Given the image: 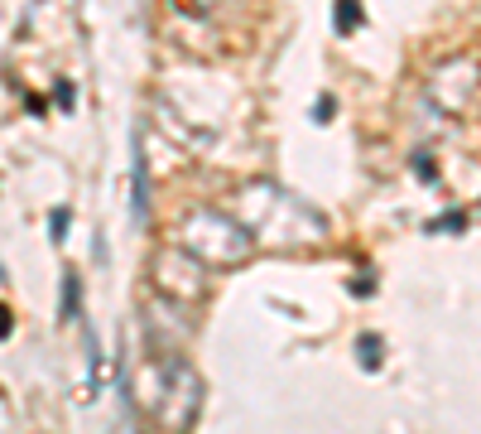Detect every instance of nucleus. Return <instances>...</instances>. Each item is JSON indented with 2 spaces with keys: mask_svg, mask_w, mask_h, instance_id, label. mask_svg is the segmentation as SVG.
I'll return each mask as SVG.
<instances>
[{
  "mask_svg": "<svg viewBox=\"0 0 481 434\" xmlns=\"http://www.w3.org/2000/svg\"><path fill=\"white\" fill-rule=\"evenodd\" d=\"M178 247H188L202 265H241L255 247V232L217 208H198L178 227Z\"/></svg>",
  "mask_w": 481,
  "mask_h": 434,
  "instance_id": "f257e3e1",
  "label": "nucleus"
},
{
  "mask_svg": "<svg viewBox=\"0 0 481 434\" xmlns=\"http://www.w3.org/2000/svg\"><path fill=\"white\" fill-rule=\"evenodd\" d=\"M130 155H135V174H130V188H135V222L145 227L150 222V174H145V140L135 135V145H130Z\"/></svg>",
  "mask_w": 481,
  "mask_h": 434,
  "instance_id": "f03ea898",
  "label": "nucleus"
},
{
  "mask_svg": "<svg viewBox=\"0 0 481 434\" xmlns=\"http://www.w3.org/2000/svg\"><path fill=\"white\" fill-rule=\"evenodd\" d=\"M352 24H356V0H337V30H352Z\"/></svg>",
  "mask_w": 481,
  "mask_h": 434,
  "instance_id": "7ed1b4c3",
  "label": "nucleus"
},
{
  "mask_svg": "<svg viewBox=\"0 0 481 434\" xmlns=\"http://www.w3.org/2000/svg\"><path fill=\"white\" fill-rule=\"evenodd\" d=\"M77 314V275L63 280V318H73Z\"/></svg>",
  "mask_w": 481,
  "mask_h": 434,
  "instance_id": "20e7f679",
  "label": "nucleus"
},
{
  "mask_svg": "<svg viewBox=\"0 0 481 434\" xmlns=\"http://www.w3.org/2000/svg\"><path fill=\"white\" fill-rule=\"evenodd\" d=\"M361 357H366V367H381L375 357H381V338H361Z\"/></svg>",
  "mask_w": 481,
  "mask_h": 434,
  "instance_id": "39448f33",
  "label": "nucleus"
},
{
  "mask_svg": "<svg viewBox=\"0 0 481 434\" xmlns=\"http://www.w3.org/2000/svg\"><path fill=\"white\" fill-rule=\"evenodd\" d=\"M48 227H54V237L63 241V232H68V213H63V208H58V213H54V222H48Z\"/></svg>",
  "mask_w": 481,
  "mask_h": 434,
  "instance_id": "423d86ee",
  "label": "nucleus"
}]
</instances>
